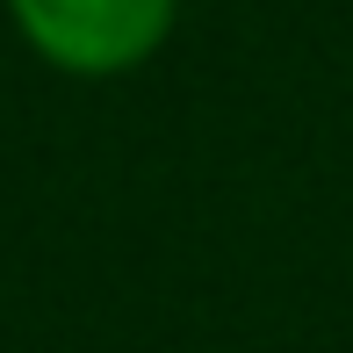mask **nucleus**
<instances>
[{
    "label": "nucleus",
    "mask_w": 353,
    "mask_h": 353,
    "mask_svg": "<svg viewBox=\"0 0 353 353\" xmlns=\"http://www.w3.org/2000/svg\"><path fill=\"white\" fill-rule=\"evenodd\" d=\"M14 29L65 72H130L166 43L181 0H8Z\"/></svg>",
    "instance_id": "1"
}]
</instances>
